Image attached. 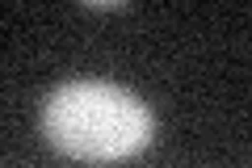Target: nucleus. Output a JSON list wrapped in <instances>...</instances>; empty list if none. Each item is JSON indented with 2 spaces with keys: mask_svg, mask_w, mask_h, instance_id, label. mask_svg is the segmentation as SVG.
I'll return each instance as SVG.
<instances>
[{
  "mask_svg": "<svg viewBox=\"0 0 252 168\" xmlns=\"http://www.w3.org/2000/svg\"><path fill=\"white\" fill-rule=\"evenodd\" d=\"M42 134L72 160L118 164L152 143L156 118L114 80H67L42 101Z\"/></svg>",
  "mask_w": 252,
  "mask_h": 168,
  "instance_id": "nucleus-1",
  "label": "nucleus"
},
{
  "mask_svg": "<svg viewBox=\"0 0 252 168\" xmlns=\"http://www.w3.org/2000/svg\"><path fill=\"white\" fill-rule=\"evenodd\" d=\"M84 9H126V0H84Z\"/></svg>",
  "mask_w": 252,
  "mask_h": 168,
  "instance_id": "nucleus-2",
  "label": "nucleus"
}]
</instances>
